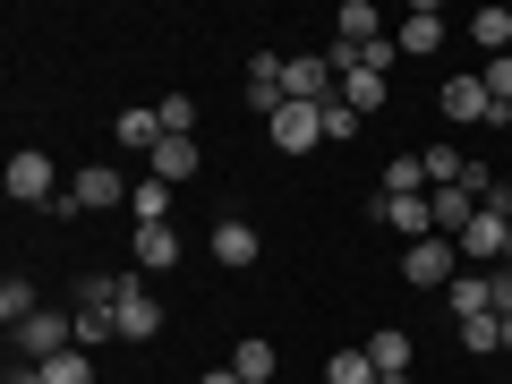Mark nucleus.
<instances>
[{
	"label": "nucleus",
	"instance_id": "1",
	"mask_svg": "<svg viewBox=\"0 0 512 384\" xmlns=\"http://www.w3.org/2000/svg\"><path fill=\"white\" fill-rule=\"evenodd\" d=\"M128 197H137V180H120V163H86L69 188H60L52 214H111V205H128Z\"/></svg>",
	"mask_w": 512,
	"mask_h": 384
},
{
	"label": "nucleus",
	"instance_id": "2",
	"mask_svg": "<svg viewBox=\"0 0 512 384\" xmlns=\"http://www.w3.org/2000/svg\"><path fill=\"white\" fill-rule=\"evenodd\" d=\"M9 350H18V359H60V350H77V308H35L26 316L18 333H9Z\"/></svg>",
	"mask_w": 512,
	"mask_h": 384
},
{
	"label": "nucleus",
	"instance_id": "3",
	"mask_svg": "<svg viewBox=\"0 0 512 384\" xmlns=\"http://www.w3.org/2000/svg\"><path fill=\"white\" fill-rule=\"evenodd\" d=\"M0 188H9V205H60V171H52V154H35V146H18L9 154V171H0Z\"/></svg>",
	"mask_w": 512,
	"mask_h": 384
},
{
	"label": "nucleus",
	"instance_id": "4",
	"mask_svg": "<svg viewBox=\"0 0 512 384\" xmlns=\"http://www.w3.org/2000/svg\"><path fill=\"white\" fill-rule=\"evenodd\" d=\"M453 274H461L453 239H419V248H402V282H410V291H453Z\"/></svg>",
	"mask_w": 512,
	"mask_h": 384
},
{
	"label": "nucleus",
	"instance_id": "5",
	"mask_svg": "<svg viewBox=\"0 0 512 384\" xmlns=\"http://www.w3.org/2000/svg\"><path fill=\"white\" fill-rule=\"evenodd\" d=\"M120 342H154V333H163V299L146 291V274H120Z\"/></svg>",
	"mask_w": 512,
	"mask_h": 384
},
{
	"label": "nucleus",
	"instance_id": "6",
	"mask_svg": "<svg viewBox=\"0 0 512 384\" xmlns=\"http://www.w3.org/2000/svg\"><path fill=\"white\" fill-rule=\"evenodd\" d=\"M265 128H274L282 154H308V146H325V103H282Z\"/></svg>",
	"mask_w": 512,
	"mask_h": 384
},
{
	"label": "nucleus",
	"instance_id": "7",
	"mask_svg": "<svg viewBox=\"0 0 512 384\" xmlns=\"http://www.w3.org/2000/svg\"><path fill=\"white\" fill-rule=\"evenodd\" d=\"M436 111H444V120H461V128H470V120H495L487 77H444V86H436Z\"/></svg>",
	"mask_w": 512,
	"mask_h": 384
},
{
	"label": "nucleus",
	"instance_id": "8",
	"mask_svg": "<svg viewBox=\"0 0 512 384\" xmlns=\"http://www.w3.org/2000/svg\"><path fill=\"white\" fill-rule=\"evenodd\" d=\"M376 222L410 231V248H419V239H444V231H436V205H427V197H376Z\"/></svg>",
	"mask_w": 512,
	"mask_h": 384
},
{
	"label": "nucleus",
	"instance_id": "9",
	"mask_svg": "<svg viewBox=\"0 0 512 384\" xmlns=\"http://www.w3.org/2000/svg\"><path fill=\"white\" fill-rule=\"evenodd\" d=\"M256 256H265V239H256L248 222H214V265L222 274H248Z\"/></svg>",
	"mask_w": 512,
	"mask_h": 384
},
{
	"label": "nucleus",
	"instance_id": "10",
	"mask_svg": "<svg viewBox=\"0 0 512 384\" xmlns=\"http://www.w3.org/2000/svg\"><path fill=\"white\" fill-rule=\"evenodd\" d=\"M393 43H402L410 60H427V52H436V43H444V9H436V0H419V9H410V18L393 26Z\"/></svg>",
	"mask_w": 512,
	"mask_h": 384
},
{
	"label": "nucleus",
	"instance_id": "11",
	"mask_svg": "<svg viewBox=\"0 0 512 384\" xmlns=\"http://www.w3.org/2000/svg\"><path fill=\"white\" fill-rule=\"evenodd\" d=\"M444 308H453L461 325H470V316H495V282L478 274V265H461V274H453V291H444Z\"/></svg>",
	"mask_w": 512,
	"mask_h": 384
},
{
	"label": "nucleus",
	"instance_id": "12",
	"mask_svg": "<svg viewBox=\"0 0 512 384\" xmlns=\"http://www.w3.org/2000/svg\"><path fill=\"white\" fill-rule=\"evenodd\" d=\"M180 265V231L171 222H137V274H171Z\"/></svg>",
	"mask_w": 512,
	"mask_h": 384
},
{
	"label": "nucleus",
	"instance_id": "13",
	"mask_svg": "<svg viewBox=\"0 0 512 384\" xmlns=\"http://www.w3.org/2000/svg\"><path fill=\"white\" fill-rule=\"evenodd\" d=\"M367 359H376V376H419V342H410L402 325H384V333H367Z\"/></svg>",
	"mask_w": 512,
	"mask_h": 384
},
{
	"label": "nucleus",
	"instance_id": "14",
	"mask_svg": "<svg viewBox=\"0 0 512 384\" xmlns=\"http://www.w3.org/2000/svg\"><path fill=\"white\" fill-rule=\"evenodd\" d=\"M427 205H436V231L444 239H461L478 222V188H427Z\"/></svg>",
	"mask_w": 512,
	"mask_h": 384
},
{
	"label": "nucleus",
	"instance_id": "15",
	"mask_svg": "<svg viewBox=\"0 0 512 384\" xmlns=\"http://www.w3.org/2000/svg\"><path fill=\"white\" fill-rule=\"evenodd\" d=\"M111 137H120L128 154H154V146H163V120H154V103H128L120 120H111Z\"/></svg>",
	"mask_w": 512,
	"mask_h": 384
},
{
	"label": "nucleus",
	"instance_id": "16",
	"mask_svg": "<svg viewBox=\"0 0 512 384\" xmlns=\"http://www.w3.org/2000/svg\"><path fill=\"white\" fill-rule=\"evenodd\" d=\"M231 367H239V384H274V376H282V359H274V342H265V333H248V342L231 350Z\"/></svg>",
	"mask_w": 512,
	"mask_h": 384
},
{
	"label": "nucleus",
	"instance_id": "17",
	"mask_svg": "<svg viewBox=\"0 0 512 384\" xmlns=\"http://www.w3.org/2000/svg\"><path fill=\"white\" fill-rule=\"evenodd\" d=\"M197 163H205V154H197V137H163V146H154V180H171V188H180Z\"/></svg>",
	"mask_w": 512,
	"mask_h": 384
},
{
	"label": "nucleus",
	"instance_id": "18",
	"mask_svg": "<svg viewBox=\"0 0 512 384\" xmlns=\"http://www.w3.org/2000/svg\"><path fill=\"white\" fill-rule=\"evenodd\" d=\"M333 26H342V43H376V35H384V9H376V0H342Z\"/></svg>",
	"mask_w": 512,
	"mask_h": 384
},
{
	"label": "nucleus",
	"instance_id": "19",
	"mask_svg": "<svg viewBox=\"0 0 512 384\" xmlns=\"http://www.w3.org/2000/svg\"><path fill=\"white\" fill-rule=\"evenodd\" d=\"M470 43H478V52H512V9H495V0H487V9H478V18H470Z\"/></svg>",
	"mask_w": 512,
	"mask_h": 384
},
{
	"label": "nucleus",
	"instance_id": "20",
	"mask_svg": "<svg viewBox=\"0 0 512 384\" xmlns=\"http://www.w3.org/2000/svg\"><path fill=\"white\" fill-rule=\"evenodd\" d=\"M376 197H427V154H402V163H384V188Z\"/></svg>",
	"mask_w": 512,
	"mask_h": 384
},
{
	"label": "nucleus",
	"instance_id": "21",
	"mask_svg": "<svg viewBox=\"0 0 512 384\" xmlns=\"http://www.w3.org/2000/svg\"><path fill=\"white\" fill-rule=\"evenodd\" d=\"M35 308H43V299H35V282H26V274H9V282H0V325H9V333H18Z\"/></svg>",
	"mask_w": 512,
	"mask_h": 384
},
{
	"label": "nucleus",
	"instance_id": "22",
	"mask_svg": "<svg viewBox=\"0 0 512 384\" xmlns=\"http://www.w3.org/2000/svg\"><path fill=\"white\" fill-rule=\"evenodd\" d=\"M128 214H137V222H171V180H154V171H146L137 197H128Z\"/></svg>",
	"mask_w": 512,
	"mask_h": 384
},
{
	"label": "nucleus",
	"instance_id": "23",
	"mask_svg": "<svg viewBox=\"0 0 512 384\" xmlns=\"http://www.w3.org/2000/svg\"><path fill=\"white\" fill-rule=\"evenodd\" d=\"M478 77H487V103H495V128H504V120H512V52H495V60H487V69H478Z\"/></svg>",
	"mask_w": 512,
	"mask_h": 384
},
{
	"label": "nucleus",
	"instance_id": "24",
	"mask_svg": "<svg viewBox=\"0 0 512 384\" xmlns=\"http://www.w3.org/2000/svg\"><path fill=\"white\" fill-rule=\"evenodd\" d=\"M154 120H163V137H197V103L188 94H154Z\"/></svg>",
	"mask_w": 512,
	"mask_h": 384
},
{
	"label": "nucleus",
	"instance_id": "25",
	"mask_svg": "<svg viewBox=\"0 0 512 384\" xmlns=\"http://www.w3.org/2000/svg\"><path fill=\"white\" fill-rule=\"evenodd\" d=\"M325 384H376V359H367V350H333V359H325Z\"/></svg>",
	"mask_w": 512,
	"mask_h": 384
},
{
	"label": "nucleus",
	"instance_id": "26",
	"mask_svg": "<svg viewBox=\"0 0 512 384\" xmlns=\"http://www.w3.org/2000/svg\"><path fill=\"white\" fill-rule=\"evenodd\" d=\"M43 384H94V350H60V359H43Z\"/></svg>",
	"mask_w": 512,
	"mask_h": 384
},
{
	"label": "nucleus",
	"instance_id": "27",
	"mask_svg": "<svg viewBox=\"0 0 512 384\" xmlns=\"http://www.w3.org/2000/svg\"><path fill=\"white\" fill-rule=\"evenodd\" d=\"M342 103L359 111V120H367V111H384V77H367V69H350V77H342Z\"/></svg>",
	"mask_w": 512,
	"mask_h": 384
},
{
	"label": "nucleus",
	"instance_id": "28",
	"mask_svg": "<svg viewBox=\"0 0 512 384\" xmlns=\"http://www.w3.org/2000/svg\"><path fill=\"white\" fill-rule=\"evenodd\" d=\"M461 350H470V359L504 350V316H470V325H461Z\"/></svg>",
	"mask_w": 512,
	"mask_h": 384
},
{
	"label": "nucleus",
	"instance_id": "29",
	"mask_svg": "<svg viewBox=\"0 0 512 384\" xmlns=\"http://www.w3.org/2000/svg\"><path fill=\"white\" fill-rule=\"evenodd\" d=\"M94 342H120V316L111 308H77V350H94Z\"/></svg>",
	"mask_w": 512,
	"mask_h": 384
},
{
	"label": "nucleus",
	"instance_id": "30",
	"mask_svg": "<svg viewBox=\"0 0 512 384\" xmlns=\"http://www.w3.org/2000/svg\"><path fill=\"white\" fill-rule=\"evenodd\" d=\"M342 137H359V111L333 94V103H325V146H342Z\"/></svg>",
	"mask_w": 512,
	"mask_h": 384
},
{
	"label": "nucleus",
	"instance_id": "31",
	"mask_svg": "<svg viewBox=\"0 0 512 384\" xmlns=\"http://www.w3.org/2000/svg\"><path fill=\"white\" fill-rule=\"evenodd\" d=\"M393 60H402V43H393V35H376V43H359V69H367V77H384V69H393Z\"/></svg>",
	"mask_w": 512,
	"mask_h": 384
},
{
	"label": "nucleus",
	"instance_id": "32",
	"mask_svg": "<svg viewBox=\"0 0 512 384\" xmlns=\"http://www.w3.org/2000/svg\"><path fill=\"white\" fill-rule=\"evenodd\" d=\"M0 384H43V367H35V359H18V350H9V367H0Z\"/></svg>",
	"mask_w": 512,
	"mask_h": 384
},
{
	"label": "nucleus",
	"instance_id": "33",
	"mask_svg": "<svg viewBox=\"0 0 512 384\" xmlns=\"http://www.w3.org/2000/svg\"><path fill=\"white\" fill-rule=\"evenodd\" d=\"M487 282H495V316H512V265H495Z\"/></svg>",
	"mask_w": 512,
	"mask_h": 384
},
{
	"label": "nucleus",
	"instance_id": "34",
	"mask_svg": "<svg viewBox=\"0 0 512 384\" xmlns=\"http://www.w3.org/2000/svg\"><path fill=\"white\" fill-rule=\"evenodd\" d=\"M197 384H239V367H205V376Z\"/></svg>",
	"mask_w": 512,
	"mask_h": 384
},
{
	"label": "nucleus",
	"instance_id": "35",
	"mask_svg": "<svg viewBox=\"0 0 512 384\" xmlns=\"http://www.w3.org/2000/svg\"><path fill=\"white\" fill-rule=\"evenodd\" d=\"M376 384H419V376H376Z\"/></svg>",
	"mask_w": 512,
	"mask_h": 384
},
{
	"label": "nucleus",
	"instance_id": "36",
	"mask_svg": "<svg viewBox=\"0 0 512 384\" xmlns=\"http://www.w3.org/2000/svg\"><path fill=\"white\" fill-rule=\"evenodd\" d=\"M504 350H512V316H504Z\"/></svg>",
	"mask_w": 512,
	"mask_h": 384
},
{
	"label": "nucleus",
	"instance_id": "37",
	"mask_svg": "<svg viewBox=\"0 0 512 384\" xmlns=\"http://www.w3.org/2000/svg\"><path fill=\"white\" fill-rule=\"evenodd\" d=\"M504 265H512V231H504Z\"/></svg>",
	"mask_w": 512,
	"mask_h": 384
}]
</instances>
